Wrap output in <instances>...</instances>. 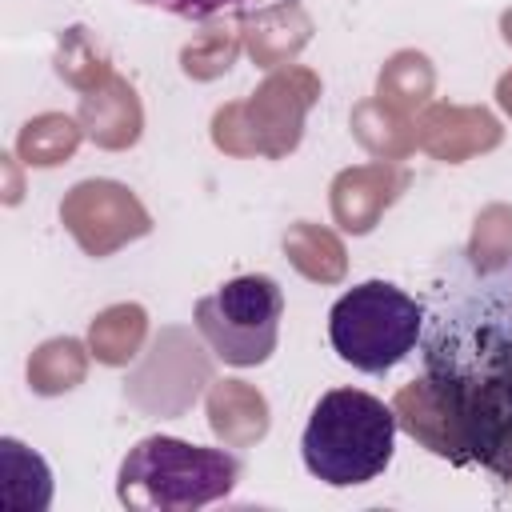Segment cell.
<instances>
[{
  "label": "cell",
  "instance_id": "1",
  "mask_svg": "<svg viewBox=\"0 0 512 512\" xmlns=\"http://www.w3.org/2000/svg\"><path fill=\"white\" fill-rule=\"evenodd\" d=\"M416 400L444 424L440 456L512 484V260H440L420 324Z\"/></svg>",
  "mask_w": 512,
  "mask_h": 512
},
{
  "label": "cell",
  "instance_id": "2",
  "mask_svg": "<svg viewBox=\"0 0 512 512\" xmlns=\"http://www.w3.org/2000/svg\"><path fill=\"white\" fill-rule=\"evenodd\" d=\"M396 448V412L360 388H332L316 400L300 456L304 468L328 488H352L376 480Z\"/></svg>",
  "mask_w": 512,
  "mask_h": 512
},
{
  "label": "cell",
  "instance_id": "3",
  "mask_svg": "<svg viewBox=\"0 0 512 512\" xmlns=\"http://www.w3.org/2000/svg\"><path fill=\"white\" fill-rule=\"evenodd\" d=\"M240 480V456L176 436H144L116 472V500L136 512H192L228 496Z\"/></svg>",
  "mask_w": 512,
  "mask_h": 512
},
{
  "label": "cell",
  "instance_id": "4",
  "mask_svg": "<svg viewBox=\"0 0 512 512\" xmlns=\"http://www.w3.org/2000/svg\"><path fill=\"white\" fill-rule=\"evenodd\" d=\"M424 324V300L388 280H364L348 288L328 312V340L344 364L368 376H384L408 352H416Z\"/></svg>",
  "mask_w": 512,
  "mask_h": 512
},
{
  "label": "cell",
  "instance_id": "5",
  "mask_svg": "<svg viewBox=\"0 0 512 512\" xmlns=\"http://www.w3.org/2000/svg\"><path fill=\"white\" fill-rule=\"evenodd\" d=\"M284 292L272 276H236L196 300V328L216 360L232 368L264 364L276 352Z\"/></svg>",
  "mask_w": 512,
  "mask_h": 512
},
{
  "label": "cell",
  "instance_id": "6",
  "mask_svg": "<svg viewBox=\"0 0 512 512\" xmlns=\"http://www.w3.org/2000/svg\"><path fill=\"white\" fill-rule=\"evenodd\" d=\"M132 4H144V8H156V12H168V16H180V20H212V16H224V12H248L252 4L260 0H132Z\"/></svg>",
  "mask_w": 512,
  "mask_h": 512
}]
</instances>
